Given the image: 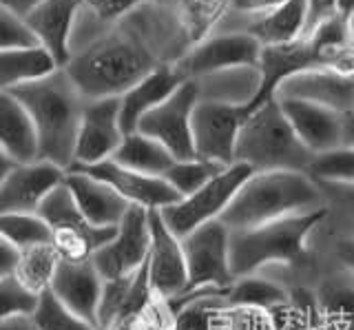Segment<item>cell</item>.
Listing matches in <instances>:
<instances>
[{
  "label": "cell",
  "instance_id": "cell-1",
  "mask_svg": "<svg viewBox=\"0 0 354 330\" xmlns=\"http://www.w3.org/2000/svg\"><path fill=\"white\" fill-rule=\"evenodd\" d=\"M326 208V193L310 173L254 171L232 197L221 222L230 230H243Z\"/></svg>",
  "mask_w": 354,
  "mask_h": 330
},
{
  "label": "cell",
  "instance_id": "cell-2",
  "mask_svg": "<svg viewBox=\"0 0 354 330\" xmlns=\"http://www.w3.org/2000/svg\"><path fill=\"white\" fill-rule=\"evenodd\" d=\"M27 109L38 131L40 160L71 171L75 167V147L80 134L86 98L64 69L38 82L9 91Z\"/></svg>",
  "mask_w": 354,
  "mask_h": 330
},
{
  "label": "cell",
  "instance_id": "cell-3",
  "mask_svg": "<svg viewBox=\"0 0 354 330\" xmlns=\"http://www.w3.org/2000/svg\"><path fill=\"white\" fill-rule=\"evenodd\" d=\"M153 53L133 36L113 34L73 53L64 71L86 100L122 98L131 86L158 69Z\"/></svg>",
  "mask_w": 354,
  "mask_h": 330
},
{
  "label": "cell",
  "instance_id": "cell-4",
  "mask_svg": "<svg viewBox=\"0 0 354 330\" xmlns=\"http://www.w3.org/2000/svg\"><path fill=\"white\" fill-rule=\"evenodd\" d=\"M330 211L286 217L254 228L230 230V264L235 282L257 275L261 268L292 264L306 257L310 235Z\"/></svg>",
  "mask_w": 354,
  "mask_h": 330
},
{
  "label": "cell",
  "instance_id": "cell-5",
  "mask_svg": "<svg viewBox=\"0 0 354 330\" xmlns=\"http://www.w3.org/2000/svg\"><path fill=\"white\" fill-rule=\"evenodd\" d=\"M310 151L286 118L279 100L252 109L237 142L235 160L252 171H299L308 173L315 162Z\"/></svg>",
  "mask_w": 354,
  "mask_h": 330
},
{
  "label": "cell",
  "instance_id": "cell-6",
  "mask_svg": "<svg viewBox=\"0 0 354 330\" xmlns=\"http://www.w3.org/2000/svg\"><path fill=\"white\" fill-rule=\"evenodd\" d=\"M321 67H339V69H354V56H341L315 45L308 36L299 38L286 45H266L259 62V89L257 95L248 104V111L274 100V93L279 84L290 80L292 75L304 73L310 69Z\"/></svg>",
  "mask_w": 354,
  "mask_h": 330
},
{
  "label": "cell",
  "instance_id": "cell-7",
  "mask_svg": "<svg viewBox=\"0 0 354 330\" xmlns=\"http://www.w3.org/2000/svg\"><path fill=\"white\" fill-rule=\"evenodd\" d=\"M38 213L53 228V248L62 259H91L118 233V228H100L88 222L66 180L42 202Z\"/></svg>",
  "mask_w": 354,
  "mask_h": 330
},
{
  "label": "cell",
  "instance_id": "cell-8",
  "mask_svg": "<svg viewBox=\"0 0 354 330\" xmlns=\"http://www.w3.org/2000/svg\"><path fill=\"white\" fill-rule=\"evenodd\" d=\"M254 171L248 164L235 162L226 167L221 173H217L213 180L206 186H202L193 195L182 197L180 202H175L171 206L162 208L164 222L169 224V228L177 237H186L188 233H193L195 228L204 226L208 222L221 219L224 211L230 206L232 197L237 195L241 189V184L246 182Z\"/></svg>",
  "mask_w": 354,
  "mask_h": 330
},
{
  "label": "cell",
  "instance_id": "cell-9",
  "mask_svg": "<svg viewBox=\"0 0 354 330\" xmlns=\"http://www.w3.org/2000/svg\"><path fill=\"white\" fill-rule=\"evenodd\" d=\"M248 116V104L202 98L193 113L195 156L221 167L235 164L239 134Z\"/></svg>",
  "mask_w": 354,
  "mask_h": 330
},
{
  "label": "cell",
  "instance_id": "cell-10",
  "mask_svg": "<svg viewBox=\"0 0 354 330\" xmlns=\"http://www.w3.org/2000/svg\"><path fill=\"white\" fill-rule=\"evenodd\" d=\"M182 244L188 264L186 295L204 288L224 291L235 284L230 264V228L221 219L195 228L182 237Z\"/></svg>",
  "mask_w": 354,
  "mask_h": 330
},
{
  "label": "cell",
  "instance_id": "cell-11",
  "mask_svg": "<svg viewBox=\"0 0 354 330\" xmlns=\"http://www.w3.org/2000/svg\"><path fill=\"white\" fill-rule=\"evenodd\" d=\"M263 45L250 31L210 36L186 53L177 62L188 80H204L219 73L259 69Z\"/></svg>",
  "mask_w": 354,
  "mask_h": 330
},
{
  "label": "cell",
  "instance_id": "cell-12",
  "mask_svg": "<svg viewBox=\"0 0 354 330\" xmlns=\"http://www.w3.org/2000/svg\"><path fill=\"white\" fill-rule=\"evenodd\" d=\"M202 100V86L197 80H186L169 100L142 118L138 134L158 140L173 153L175 160H193V113L197 102Z\"/></svg>",
  "mask_w": 354,
  "mask_h": 330
},
{
  "label": "cell",
  "instance_id": "cell-13",
  "mask_svg": "<svg viewBox=\"0 0 354 330\" xmlns=\"http://www.w3.org/2000/svg\"><path fill=\"white\" fill-rule=\"evenodd\" d=\"M151 211L131 206L115 237L91 257L104 282L131 279L147 266L151 253Z\"/></svg>",
  "mask_w": 354,
  "mask_h": 330
},
{
  "label": "cell",
  "instance_id": "cell-14",
  "mask_svg": "<svg viewBox=\"0 0 354 330\" xmlns=\"http://www.w3.org/2000/svg\"><path fill=\"white\" fill-rule=\"evenodd\" d=\"M151 253L147 262L151 293L162 302L188 291V264L182 237H177L160 211H151Z\"/></svg>",
  "mask_w": 354,
  "mask_h": 330
},
{
  "label": "cell",
  "instance_id": "cell-15",
  "mask_svg": "<svg viewBox=\"0 0 354 330\" xmlns=\"http://www.w3.org/2000/svg\"><path fill=\"white\" fill-rule=\"evenodd\" d=\"M124 138L127 134L122 127L120 98L86 100L80 134H77L75 167H93V164L111 160L122 147Z\"/></svg>",
  "mask_w": 354,
  "mask_h": 330
},
{
  "label": "cell",
  "instance_id": "cell-16",
  "mask_svg": "<svg viewBox=\"0 0 354 330\" xmlns=\"http://www.w3.org/2000/svg\"><path fill=\"white\" fill-rule=\"evenodd\" d=\"M66 169L47 160L18 164L0 178V215L38 213L42 202L64 184Z\"/></svg>",
  "mask_w": 354,
  "mask_h": 330
},
{
  "label": "cell",
  "instance_id": "cell-17",
  "mask_svg": "<svg viewBox=\"0 0 354 330\" xmlns=\"http://www.w3.org/2000/svg\"><path fill=\"white\" fill-rule=\"evenodd\" d=\"M277 100H304L348 113L354 107V69L321 67L292 75L279 84Z\"/></svg>",
  "mask_w": 354,
  "mask_h": 330
},
{
  "label": "cell",
  "instance_id": "cell-18",
  "mask_svg": "<svg viewBox=\"0 0 354 330\" xmlns=\"http://www.w3.org/2000/svg\"><path fill=\"white\" fill-rule=\"evenodd\" d=\"M106 282L95 268L93 259H62L55 268L51 293L100 330V308H102Z\"/></svg>",
  "mask_w": 354,
  "mask_h": 330
},
{
  "label": "cell",
  "instance_id": "cell-19",
  "mask_svg": "<svg viewBox=\"0 0 354 330\" xmlns=\"http://www.w3.org/2000/svg\"><path fill=\"white\" fill-rule=\"evenodd\" d=\"M111 184L133 206H142L147 211H162V208L180 202L182 197L173 186L160 175L140 173L118 164L115 160H104L93 167H75Z\"/></svg>",
  "mask_w": 354,
  "mask_h": 330
},
{
  "label": "cell",
  "instance_id": "cell-20",
  "mask_svg": "<svg viewBox=\"0 0 354 330\" xmlns=\"http://www.w3.org/2000/svg\"><path fill=\"white\" fill-rule=\"evenodd\" d=\"M66 186L71 189L82 215L100 228H118L133 206L111 184L80 169L66 173Z\"/></svg>",
  "mask_w": 354,
  "mask_h": 330
},
{
  "label": "cell",
  "instance_id": "cell-21",
  "mask_svg": "<svg viewBox=\"0 0 354 330\" xmlns=\"http://www.w3.org/2000/svg\"><path fill=\"white\" fill-rule=\"evenodd\" d=\"M279 104L299 140L315 156L335 151L343 145V113L304 100H279Z\"/></svg>",
  "mask_w": 354,
  "mask_h": 330
},
{
  "label": "cell",
  "instance_id": "cell-22",
  "mask_svg": "<svg viewBox=\"0 0 354 330\" xmlns=\"http://www.w3.org/2000/svg\"><path fill=\"white\" fill-rule=\"evenodd\" d=\"M84 7V0H44L27 16L29 25L36 31L40 45L58 60L64 69L71 62V36L77 12Z\"/></svg>",
  "mask_w": 354,
  "mask_h": 330
},
{
  "label": "cell",
  "instance_id": "cell-23",
  "mask_svg": "<svg viewBox=\"0 0 354 330\" xmlns=\"http://www.w3.org/2000/svg\"><path fill=\"white\" fill-rule=\"evenodd\" d=\"M188 78L184 71L175 64H160L158 69H153L147 78H142L136 86L120 98L122 100V127L124 134H136L142 118L151 113L153 109H158L164 100L180 89Z\"/></svg>",
  "mask_w": 354,
  "mask_h": 330
},
{
  "label": "cell",
  "instance_id": "cell-24",
  "mask_svg": "<svg viewBox=\"0 0 354 330\" xmlns=\"http://www.w3.org/2000/svg\"><path fill=\"white\" fill-rule=\"evenodd\" d=\"M0 142L3 153L18 164L40 160L38 131L29 111L16 95L0 91Z\"/></svg>",
  "mask_w": 354,
  "mask_h": 330
},
{
  "label": "cell",
  "instance_id": "cell-25",
  "mask_svg": "<svg viewBox=\"0 0 354 330\" xmlns=\"http://www.w3.org/2000/svg\"><path fill=\"white\" fill-rule=\"evenodd\" d=\"M60 69L58 60L44 47L0 51V91H14L18 86L44 80Z\"/></svg>",
  "mask_w": 354,
  "mask_h": 330
},
{
  "label": "cell",
  "instance_id": "cell-26",
  "mask_svg": "<svg viewBox=\"0 0 354 330\" xmlns=\"http://www.w3.org/2000/svg\"><path fill=\"white\" fill-rule=\"evenodd\" d=\"M248 31L263 47L304 38L308 34V0H288L272 14L254 20Z\"/></svg>",
  "mask_w": 354,
  "mask_h": 330
},
{
  "label": "cell",
  "instance_id": "cell-27",
  "mask_svg": "<svg viewBox=\"0 0 354 330\" xmlns=\"http://www.w3.org/2000/svg\"><path fill=\"white\" fill-rule=\"evenodd\" d=\"M111 160H115L118 164L140 173H149V175H160L164 178L166 173L171 171V167L177 162L173 158V153L160 145L158 140H153L144 134H129L122 142V147Z\"/></svg>",
  "mask_w": 354,
  "mask_h": 330
},
{
  "label": "cell",
  "instance_id": "cell-28",
  "mask_svg": "<svg viewBox=\"0 0 354 330\" xmlns=\"http://www.w3.org/2000/svg\"><path fill=\"white\" fill-rule=\"evenodd\" d=\"M0 235L20 250L53 246V228L40 213H3Z\"/></svg>",
  "mask_w": 354,
  "mask_h": 330
},
{
  "label": "cell",
  "instance_id": "cell-29",
  "mask_svg": "<svg viewBox=\"0 0 354 330\" xmlns=\"http://www.w3.org/2000/svg\"><path fill=\"white\" fill-rule=\"evenodd\" d=\"M60 264V255L53 246H38L22 250V262L18 266L16 277L25 282L31 291L44 293L51 288L55 268Z\"/></svg>",
  "mask_w": 354,
  "mask_h": 330
},
{
  "label": "cell",
  "instance_id": "cell-30",
  "mask_svg": "<svg viewBox=\"0 0 354 330\" xmlns=\"http://www.w3.org/2000/svg\"><path fill=\"white\" fill-rule=\"evenodd\" d=\"M226 167L215 162H208L202 158L193 160H177L171 171L164 175V180L169 182L173 189L180 193V197H188L195 191H199L202 186H206L217 173H221Z\"/></svg>",
  "mask_w": 354,
  "mask_h": 330
},
{
  "label": "cell",
  "instance_id": "cell-31",
  "mask_svg": "<svg viewBox=\"0 0 354 330\" xmlns=\"http://www.w3.org/2000/svg\"><path fill=\"white\" fill-rule=\"evenodd\" d=\"M228 302L235 306L270 308L286 302V291L272 282L259 279L257 275H250V277H241L230 286Z\"/></svg>",
  "mask_w": 354,
  "mask_h": 330
},
{
  "label": "cell",
  "instance_id": "cell-32",
  "mask_svg": "<svg viewBox=\"0 0 354 330\" xmlns=\"http://www.w3.org/2000/svg\"><path fill=\"white\" fill-rule=\"evenodd\" d=\"M33 322H36L38 330H97L86 319L75 315L71 308H66L51 293V288L42 293L38 311L33 313Z\"/></svg>",
  "mask_w": 354,
  "mask_h": 330
},
{
  "label": "cell",
  "instance_id": "cell-33",
  "mask_svg": "<svg viewBox=\"0 0 354 330\" xmlns=\"http://www.w3.org/2000/svg\"><path fill=\"white\" fill-rule=\"evenodd\" d=\"M308 173L321 184H354V147L321 153Z\"/></svg>",
  "mask_w": 354,
  "mask_h": 330
},
{
  "label": "cell",
  "instance_id": "cell-34",
  "mask_svg": "<svg viewBox=\"0 0 354 330\" xmlns=\"http://www.w3.org/2000/svg\"><path fill=\"white\" fill-rule=\"evenodd\" d=\"M42 293L31 291L25 282H20L16 275L0 277V319L14 315H29L38 311Z\"/></svg>",
  "mask_w": 354,
  "mask_h": 330
},
{
  "label": "cell",
  "instance_id": "cell-35",
  "mask_svg": "<svg viewBox=\"0 0 354 330\" xmlns=\"http://www.w3.org/2000/svg\"><path fill=\"white\" fill-rule=\"evenodd\" d=\"M226 5H230V0H184L188 34L195 42L206 40L208 29L224 14Z\"/></svg>",
  "mask_w": 354,
  "mask_h": 330
},
{
  "label": "cell",
  "instance_id": "cell-36",
  "mask_svg": "<svg viewBox=\"0 0 354 330\" xmlns=\"http://www.w3.org/2000/svg\"><path fill=\"white\" fill-rule=\"evenodd\" d=\"M42 47L27 18L0 9V51Z\"/></svg>",
  "mask_w": 354,
  "mask_h": 330
},
{
  "label": "cell",
  "instance_id": "cell-37",
  "mask_svg": "<svg viewBox=\"0 0 354 330\" xmlns=\"http://www.w3.org/2000/svg\"><path fill=\"white\" fill-rule=\"evenodd\" d=\"M144 0H84V7L104 23H115V20L129 16L133 9H138Z\"/></svg>",
  "mask_w": 354,
  "mask_h": 330
},
{
  "label": "cell",
  "instance_id": "cell-38",
  "mask_svg": "<svg viewBox=\"0 0 354 330\" xmlns=\"http://www.w3.org/2000/svg\"><path fill=\"white\" fill-rule=\"evenodd\" d=\"M321 189L326 193L328 208L337 204L354 217V184H321Z\"/></svg>",
  "mask_w": 354,
  "mask_h": 330
},
{
  "label": "cell",
  "instance_id": "cell-39",
  "mask_svg": "<svg viewBox=\"0 0 354 330\" xmlns=\"http://www.w3.org/2000/svg\"><path fill=\"white\" fill-rule=\"evenodd\" d=\"M341 0H308V34L326 18L341 14ZM306 34V36H308Z\"/></svg>",
  "mask_w": 354,
  "mask_h": 330
},
{
  "label": "cell",
  "instance_id": "cell-40",
  "mask_svg": "<svg viewBox=\"0 0 354 330\" xmlns=\"http://www.w3.org/2000/svg\"><path fill=\"white\" fill-rule=\"evenodd\" d=\"M288 0H230V7L239 14H248V16H268L274 9H279Z\"/></svg>",
  "mask_w": 354,
  "mask_h": 330
},
{
  "label": "cell",
  "instance_id": "cell-41",
  "mask_svg": "<svg viewBox=\"0 0 354 330\" xmlns=\"http://www.w3.org/2000/svg\"><path fill=\"white\" fill-rule=\"evenodd\" d=\"M22 262V250L7 239H0V277L16 275Z\"/></svg>",
  "mask_w": 354,
  "mask_h": 330
},
{
  "label": "cell",
  "instance_id": "cell-42",
  "mask_svg": "<svg viewBox=\"0 0 354 330\" xmlns=\"http://www.w3.org/2000/svg\"><path fill=\"white\" fill-rule=\"evenodd\" d=\"M42 3L44 0H0V9H7V12H14L22 18H27Z\"/></svg>",
  "mask_w": 354,
  "mask_h": 330
},
{
  "label": "cell",
  "instance_id": "cell-43",
  "mask_svg": "<svg viewBox=\"0 0 354 330\" xmlns=\"http://www.w3.org/2000/svg\"><path fill=\"white\" fill-rule=\"evenodd\" d=\"M0 330H38L33 317L29 315H14L0 319Z\"/></svg>",
  "mask_w": 354,
  "mask_h": 330
},
{
  "label": "cell",
  "instance_id": "cell-44",
  "mask_svg": "<svg viewBox=\"0 0 354 330\" xmlns=\"http://www.w3.org/2000/svg\"><path fill=\"white\" fill-rule=\"evenodd\" d=\"M337 255H339L343 266H346V271L354 275V237H348V239L339 241V244H337Z\"/></svg>",
  "mask_w": 354,
  "mask_h": 330
},
{
  "label": "cell",
  "instance_id": "cell-45",
  "mask_svg": "<svg viewBox=\"0 0 354 330\" xmlns=\"http://www.w3.org/2000/svg\"><path fill=\"white\" fill-rule=\"evenodd\" d=\"M341 147H354V107L348 113H343V145Z\"/></svg>",
  "mask_w": 354,
  "mask_h": 330
},
{
  "label": "cell",
  "instance_id": "cell-46",
  "mask_svg": "<svg viewBox=\"0 0 354 330\" xmlns=\"http://www.w3.org/2000/svg\"><path fill=\"white\" fill-rule=\"evenodd\" d=\"M348 18V29H350V42H352V51H354V7H352V12L346 16Z\"/></svg>",
  "mask_w": 354,
  "mask_h": 330
},
{
  "label": "cell",
  "instance_id": "cell-47",
  "mask_svg": "<svg viewBox=\"0 0 354 330\" xmlns=\"http://www.w3.org/2000/svg\"><path fill=\"white\" fill-rule=\"evenodd\" d=\"M352 7H354V0H341V5H339V9H341V14H343V16H348V14L352 12Z\"/></svg>",
  "mask_w": 354,
  "mask_h": 330
},
{
  "label": "cell",
  "instance_id": "cell-48",
  "mask_svg": "<svg viewBox=\"0 0 354 330\" xmlns=\"http://www.w3.org/2000/svg\"><path fill=\"white\" fill-rule=\"evenodd\" d=\"M160 3H171V0H160Z\"/></svg>",
  "mask_w": 354,
  "mask_h": 330
}]
</instances>
